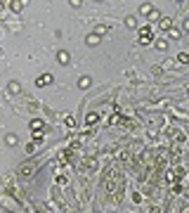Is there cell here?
Listing matches in <instances>:
<instances>
[{
	"label": "cell",
	"instance_id": "cell-1",
	"mask_svg": "<svg viewBox=\"0 0 189 213\" xmlns=\"http://www.w3.org/2000/svg\"><path fill=\"white\" fill-rule=\"evenodd\" d=\"M19 173H22L24 178H28V175H31V173H33V166H31V163H24V166L19 168Z\"/></svg>",
	"mask_w": 189,
	"mask_h": 213
},
{
	"label": "cell",
	"instance_id": "cell-2",
	"mask_svg": "<svg viewBox=\"0 0 189 213\" xmlns=\"http://www.w3.org/2000/svg\"><path fill=\"white\" fill-rule=\"evenodd\" d=\"M36 83H38V85H50V83H52V76H50V73H43Z\"/></svg>",
	"mask_w": 189,
	"mask_h": 213
},
{
	"label": "cell",
	"instance_id": "cell-3",
	"mask_svg": "<svg viewBox=\"0 0 189 213\" xmlns=\"http://www.w3.org/2000/svg\"><path fill=\"white\" fill-rule=\"evenodd\" d=\"M85 43H87V45H97V43H99V36H97V33H90V36L85 38Z\"/></svg>",
	"mask_w": 189,
	"mask_h": 213
},
{
	"label": "cell",
	"instance_id": "cell-4",
	"mask_svg": "<svg viewBox=\"0 0 189 213\" xmlns=\"http://www.w3.org/2000/svg\"><path fill=\"white\" fill-rule=\"evenodd\" d=\"M57 59H59V64H69V52H64V50H62V52L57 55Z\"/></svg>",
	"mask_w": 189,
	"mask_h": 213
},
{
	"label": "cell",
	"instance_id": "cell-5",
	"mask_svg": "<svg viewBox=\"0 0 189 213\" xmlns=\"http://www.w3.org/2000/svg\"><path fill=\"white\" fill-rule=\"evenodd\" d=\"M40 128H43V121L40 119H33L31 121V130H40Z\"/></svg>",
	"mask_w": 189,
	"mask_h": 213
},
{
	"label": "cell",
	"instance_id": "cell-6",
	"mask_svg": "<svg viewBox=\"0 0 189 213\" xmlns=\"http://www.w3.org/2000/svg\"><path fill=\"white\" fill-rule=\"evenodd\" d=\"M78 85H81V88H90V78H87V76H83V78H81V83H78Z\"/></svg>",
	"mask_w": 189,
	"mask_h": 213
},
{
	"label": "cell",
	"instance_id": "cell-7",
	"mask_svg": "<svg viewBox=\"0 0 189 213\" xmlns=\"http://www.w3.org/2000/svg\"><path fill=\"white\" fill-rule=\"evenodd\" d=\"M161 28L168 31V28H170V19H161Z\"/></svg>",
	"mask_w": 189,
	"mask_h": 213
},
{
	"label": "cell",
	"instance_id": "cell-8",
	"mask_svg": "<svg viewBox=\"0 0 189 213\" xmlns=\"http://www.w3.org/2000/svg\"><path fill=\"white\" fill-rule=\"evenodd\" d=\"M156 47H158V50H165L168 43H165V40H156Z\"/></svg>",
	"mask_w": 189,
	"mask_h": 213
},
{
	"label": "cell",
	"instance_id": "cell-9",
	"mask_svg": "<svg viewBox=\"0 0 189 213\" xmlns=\"http://www.w3.org/2000/svg\"><path fill=\"white\" fill-rule=\"evenodd\" d=\"M7 5H12V9H14V12H19V9H22V5H24V3H7Z\"/></svg>",
	"mask_w": 189,
	"mask_h": 213
},
{
	"label": "cell",
	"instance_id": "cell-10",
	"mask_svg": "<svg viewBox=\"0 0 189 213\" xmlns=\"http://www.w3.org/2000/svg\"><path fill=\"white\" fill-rule=\"evenodd\" d=\"M142 14L149 17V14H151V7H149V5H142Z\"/></svg>",
	"mask_w": 189,
	"mask_h": 213
},
{
	"label": "cell",
	"instance_id": "cell-11",
	"mask_svg": "<svg viewBox=\"0 0 189 213\" xmlns=\"http://www.w3.org/2000/svg\"><path fill=\"white\" fill-rule=\"evenodd\" d=\"M7 144H17V138H14V135H7Z\"/></svg>",
	"mask_w": 189,
	"mask_h": 213
},
{
	"label": "cell",
	"instance_id": "cell-12",
	"mask_svg": "<svg viewBox=\"0 0 189 213\" xmlns=\"http://www.w3.org/2000/svg\"><path fill=\"white\" fill-rule=\"evenodd\" d=\"M140 45H149V36H142L140 38Z\"/></svg>",
	"mask_w": 189,
	"mask_h": 213
},
{
	"label": "cell",
	"instance_id": "cell-13",
	"mask_svg": "<svg viewBox=\"0 0 189 213\" xmlns=\"http://www.w3.org/2000/svg\"><path fill=\"white\" fill-rule=\"evenodd\" d=\"M184 31H189V19H187V22H184Z\"/></svg>",
	"mask_w": 189,
	"mask_h": 213
}]
</instances>
